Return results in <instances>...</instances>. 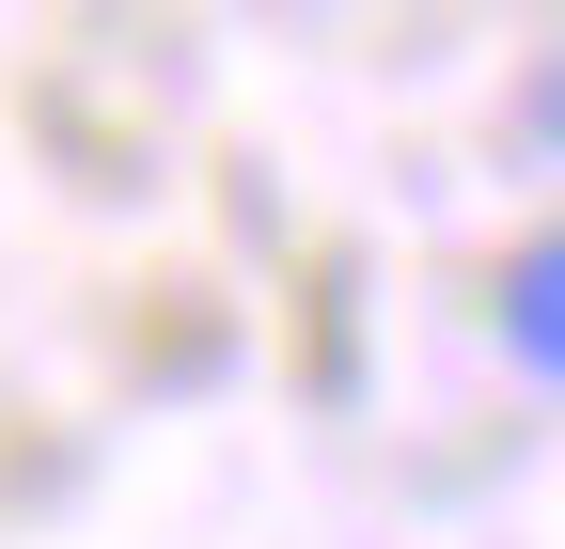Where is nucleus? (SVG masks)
Returning a JSON list of instances; mask_svg holds the SVG:
<instances>
[{
    "instance_id": "obj_1",
    "label": "nucleus",
    "mask_w": 565,
    "mask_h": 549,
    "mask_svg": "<svg viewBox=\"0 0 565 549\" xmlns=\"http://www.w3.org/2000/svg\"><path fill=\"white\" fill-rule=\"evenodd\" d=\"M503 362H519L534 392H565V220L503 267Z\"/></svg>"
},
{
    "instance_id": "obj_2",
    "label": "nucleus",
    "mask_w": 565,
    "mask_h": 549,
    "mask_svg": "<svg viewBox=\"0 0 565 549\" xmlns=\"http://www.w3.org/2000/svg\"><path fill=\"white\" fill-rule=\"evenodd\" d=\"M534 142L565 158V63H550V79H534Z\"/></svg>"
}]
</instances>
